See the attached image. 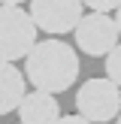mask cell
<instances>
[{
	"mask_svg": "<svg viewBox=\"0 0 121 124\" xmlns=\"http://www.w3.org/2000/svg\"><path fill=\"white\" fill-rule=\"evenodd\" d=\"M24 79L33 85V91L64 94L79 79V52L54 36L36 42L24 58Z\"/></svg>",
	"mask_w": 121,
	"mask_h": 124,
	"instance_id": "6da1fadb",
	"label": "cell"
},
{
	"mask_svg": "<svg viewBox=\"0 0 121 124\" xmlns=\"http://www.w3.org/2000/svg\"><path fill=\"white\" fill-rule=\"evenodd\" d=\"M36 46V24L21 6H0V61L15 64Z\"/></svg>",
	"mask_w": 121,
	"mask_h": 124,
	"instance_id": "7a4b0ae2",
	"label": "cell"
},
{
	"mask_svg": "<svg viewBox=\"0 0 121 124\" xmlns=\"http://www.w3.org/2000/svg\"><path fill=\"white\" fill-rule=\"evenodd\" d=\"M76 115H82L91 124L115 121L121 115V88L112 85L106 76L82 82L79 94H76Z\"/></svg>",
	"mask_w": 121,
	"mask_h": 124,
	"instance_id": "3957f363",
	"label": "cell"
},
{
	"mask_svg": "<svg viewBox=\"0 0 121 124\" xmlns=\"http://www.w3.org/2000/svg\"><path fill=\"white\" fill-rule=\"evenodd\" d=\"M30 18L36 30H45L48 36H64L79 27L85 15L82 0H30Z\"/></svg>",
	"mask_w": 121,
	"mask_h": 124,
	"instance_id": "277c9868",
	"label": "cell"
},
{
	"mask_svg": "<svg viewBox=\"0 0 121 124\" xmlns=\"http://www.w3.org/2000/svg\"><path fill=\"white\" fill-rule=\"evenodd\" d=\"M73 33H76L79 52L91 54V58H106V54L118 46V39H121L115 18L112 15H100V12L82 15V21H79V27L73 30Z\"/></svg>",
	"mask_w": 121,
	"mask_h": 124,
	"instance_id": "5b68a950",
	"label": "cell"
},
{
	"mask_svg": "<svg viewBox=\"0 0 121 124\" xmlns=\"http://www.w3.org/2000/svg\"><path fill=\"white\" fill-rule=\"evenodd\" d=\"M60 121V106L54 94L45 91H27L18 106V124H58Z\"/></svg>",
	"mask_w": 121,
	"mask_h": 124,
	"instance_id": "8992f818",
	"label": "cell"
},
{
	"mask_svg": "<svg viewBox=\"0 0 121 124\" xmlns=\"http://www.w3.org/2000/svg\"><path fill=\"white\" fill-rule=\"evenodd\" d=\"M24 94H27V79L15 64L0 61V115L18 112Z\"/></svg>",
	"mask_w": 121,
	"mask_h": 124,
	"instance_id": "52a82bcc",
	"label": "cell"
},
{
	"mask_svg": "<svg viewBox=\"0 0 121 124\" xmlns=\"http://www.w3.org/2000/svg\"><path fill=\"white\" fill-rule=\"evenodd\" d=\"M106 79L121 88V42L106 54Z\"/></svg>",
	"mask_w": 121,
	"mask_h": 124,
	"instance_id": "ba28073f",
	"label": "cell"
},
{
	"mask_svg": "<svg viewBox=\"0 0 121 124\" xmlns=\"http://www.w3.org/2000/svg\"><path fill=\"white\" fill-rule=\"evenodd\" d=\"M91 12H100V15H109V12H118L121 0H82Z\"/></svg>",
	"mask_w": 121,
	"mask_h": 124,
	"instance_id": "9c48e42d",
	"label": "cell"
},
{
	"mask_svg": "<svg viewBox=\"0 0 121 124\" xmlns=\"http://www.w3.org/2000/svg\"><path fill=\"white\" fill-rule=\"evenodd\" d=\"M58 124H91V121H85L82 115H60Z\"/></svg>",
	"mask_w": 121,
	"mask_h": 124,
	"instance_id": "30bf717a",
	"label": "cell"
},
{
	"mask_svg": "<svg viewBox=\"0 0 121 124\" xmlns=\"http://www.w3.org/2000/svg\"><path fill=\"white\" fill-rule=\"evenodd\" d=\"M21 3H27V0H0V6H21Z\"/></svg>",
	"mask_w": 121,
	"mask_h": 124,
	"instance_id": "8fae6325",
	"label": "cell"
},
{
	"mask_svg": "<svg viewBox=\"0 0 121 124\" xmlns=\"http://www.w3.org/2000/svg\"><path fill=\"white\" fill-rule=\"evenodd\" d=\"M115 24H118V33H121V6H118V12H115Z\"/></svg>",
	"mask_w": 121,
	"mask_h": 124,
	"instance_id": "7c38bea8",
	"label": "cell"
},
{
	"mask_svg": "<svg viewBox=\"0 0 121 124\" xmlns=\"http://www.w3.org/2000/svg\"><path fill=\"white\" fill-rule=\"evenodd\" d=\"M115 124H121V115H118V118H115Z\"/></svg>",
	"mask_w": 121,
	"mask_h": 124,
	"instance_id": "4fadbf2b",
	"label": "cell"
}]
</instances>
